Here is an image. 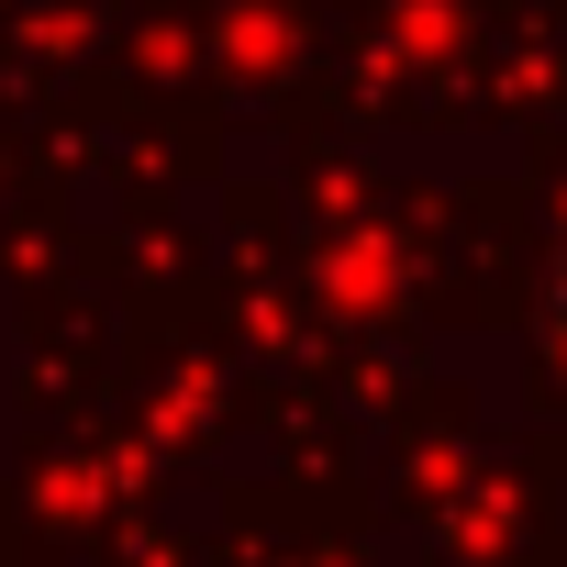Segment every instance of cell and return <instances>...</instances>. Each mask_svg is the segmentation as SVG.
Instances as JSON below:
<instances>
[{"label": "cell", "instance_id": "cell-1", "mask_svg": "<svg viewBox=\"0 0 567 567\" xmlns=\"http://www.w3.org/2000/svg\"><path fill=\"white\" fill-rule=\"evenodd\" d=\"M545 334L567 346V245H556V267H545Z\"/></svg>", "mask_w": 567, "mask_h": 567}]
</instances>
